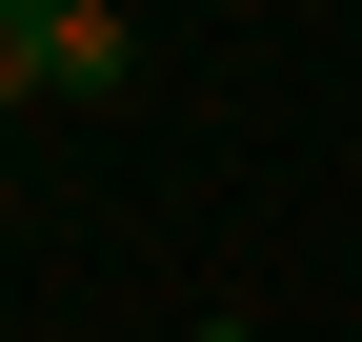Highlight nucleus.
Segmentation results:
<instances>
[{
  "mask_svg": "<svg viewBox=\"0 0 362 342\" xmlns=\"http://www.w3.org/2000/svg\"><path fill=\"white\" fill-rule=\"evenodd\" d=\"M121 0H0V101H121Z\"/></svg>",
  "mask_w": 362,
  "mask_h": 342,
  "instance_id": "nucleus-1",
  "label": "nucleus"
},
{
  "mask_svg": "<svg viewBox=\"0 0 362 342\" xmlns=\"http://www.w3.org/2000/svg\"><path fill=\"white\" fill-rule=\"evenodd\" d=\"M202 342H262V322H202Z\"/></svg>",
  "mask_w": 362,
  "mask_h": 342,
  "instance_id": "nucleus-2",
  "label": "nucleus"
}]
</instances>
